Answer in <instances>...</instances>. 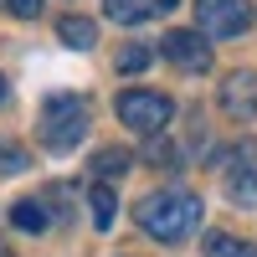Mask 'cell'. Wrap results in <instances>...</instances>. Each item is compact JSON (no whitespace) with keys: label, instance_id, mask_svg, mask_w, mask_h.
I'll list each match as a JSON object with an SVG mask.
<instances>
[{"label":"cell","instance_id":"obj_1","mask_svg":"<svg viewBox=\"0 0 257 257\" xmlns=\"http://www.w3.org/2000/svg\"><path fill=\"white\" fill-rule=\"evenodd\" d=\"M134 216L155 242H180L201 226V201L190 190H155V196H144L134 206Z\"/></svg>","mask_w":257,"mask_h":257},{"label":"cell","instance_id":"obj_2","mask_svg":"<svg viewBox=\"0 0 257 257\" xmlns=\"http://www.w3.org/2000/svg\"><path fill=\"white\" fill-rule=\"evenodd\" d=\"M82 134H88V103L77 93H52L41 103V144L47 149H77Z\"/></svg>","mask_w":257,"mask_h":257},{"label":"cell","instance_id":"obj_3","mask_svg":"<svg viewBox=\"0 0 257 257\" xmlns=\"http://www.w3.org/2000/svg\"><path fill=\"white\" fill-rule=\"evenodd\" d=\"M113 108H118V118L134 128V134H144V139L165 134L170 118H175V103H170L165 93H149V88H128V93H118Z\"/></svg>","mask_w":257,"mask_h":257},{"label":"cell","instance_id":"obj_4","mask_svg":"<svg viewBox=\"0 0 257 257\" xmlns=\"http://www.w3.org/2000/svg\"><path fill=\"white\" fill-rule=\"evenodd\" d=\"M196 26L211 41L242 36L252 26V6H247V0H196Z\"/></svg>","mask_w":257,"mask_h":257},{"label":"cell","instance_id":"obj_5","mask_svg":"<svg viewBox=\"0 0 257 257\" xmlns=\"http://www.w3.org/2000/svg\"><path fill=\"white\" fill-rule=\"evenodd\" d=\"M221 180H226V196L237 201V206H247V211L257 206V139H242V144L226 155Z\"/></svg>","mask_w":257,"mask_h":257},{"label":"cell","instance_id":"obj_6","mask_svg":"<svg viewBox=\"0 0 257 257\" xmlns=\"http://www.w3.org/2000/svg\"><path fill=\"white\" fill-rule=\"evenodd\" d=\"M160 52L175 62L180 72H206V67H211V41H206L201 31H170V36L160 41Z\"/></svg>","mask_w":257,"mask_h":257},{"label":"cell","instance_id":"obj_7","mask_svg":"<svg viewBox=\"0 0 257 257\" xmlns=\"http://www.w3.org/2000/svg\"><path fill=\"white\" fill-rule=\"evenodd\" d=\"M221 108H226V118H237V123L257 118V77L252 72H231L221 82Z\"/></svg>","mask_w":257,"mask_h":257},{"label":"cell","instance_id":"obj_8","mask_svg":"<svg viewBox=\"0 0 257 257\" xmlns=\"http://www.w3.org/2000/svg\"><path fill=\"white\" fill-rule=\"evenodd\" d=\"M180 0H103V11H108V21H118V26H139V21H155V16H170Z\"/></svg>","mask_w":257,"mask_h":257},{"label":"cell","instance_id":"obj_9","mask_svg":"<svg viewBox=\"0 0 257 257\" xmlns=\"http://www.w3.org/2000/svg\"><path fill=\"white\" fill-rule=\"evenodd\" d=\"M57 36L67 41V47H77V52H88L93 41H98V26H93L88 16H62V21H57Z\"/></svg>","mask_w":257,"mask_h":257},{"label":"cell","instance_id":"obj_10","mask_svg":"<svg viewBox=\"0 0 257 257\" xmlns=\"http://www.w3.org/2000/svg\"><path fill=\"white\" fill-rule=\"evenodd\" d=\"M206 257H257V247L242 242V237H231V231H211L206 237Z\"/></svg>","mask_w":257,"mask_h":257},{"label":"cell","instance_id":"obj_11","mask_svg":"<svg viewBox=\"0 0 257 257\" xmlns=\"http://www.w3.org/2000/svg\"><path fill=\"white\" fill-rule=\"evenodd\" d=\"M88 206H93V226L108 231V226H113V206H118L113 190H108V185H93V190H88Z\"/></svg>","mask_w":257,"mask_h":257},{"label":"cell","instance_id":"obj_12","mask_svg":"<svg viewBox=\"0 0 257 257\" xmlns=\"http://www.w3.org/2000/svg\"><path fill=\"white\" fill-rule=\"evenodd\" d=\"M11 221L21 231H47V206H41V201H16L11 206Z\"/></svg>","mask_w":257,"mask_h":257},{"label":"cell","instance_id":"obj_13","mask_svg":"<svg viewBox=\"0 0 257 257\" xmlns=\"http://www.w3.org/2000/svg\"><path fill=\"white\" fill-rule=\"evenodd\" d=\"M31 160H26V149L21 144H11V139H0V175H21Z\"/></svg>","mask_w":257,"mask_h":257},{"label":"cell","instance_id":"obj_14","mask_svg":"<svg viewBox=\"0 0 257 257\" xmlns=\"http://www.w3.org/2000/svg\"><path fill=\"white\" fill-rule=\"evenodd\" d=\"M128 165H134V160H128L123 149H98V160H93V170H98V175H123Z\"/></svg>","mask_w":257,"mask_h":257},{"label":"cell","instance_id":"obj_15","mask_svg":"<svg viewBox=\"0 0 257 257\" xmlns=\"http://www.w3.org/2000/svg\"><path fill=\"white\" fill-rule=\"evenodd\" d=\"M149 67V47H123L118 52V72L128 77V72H144Z\"/></svg>","mask_w":257,"mask_h":257},{"label":"cell","instance_id":"obj_16","mask_svg":"<svg viewBox=\"0 0 257 257\" xmlns=\"http://www.w3.org/2000/svg\"><path fill=\"white\" fill-rule=\"evenodd\" d=\"M0 11H11V16H21V21H36V16H41V0H0Z\"/></svg>","mask_w":257,"mask_h":257},{"label":"cell","instance_id":"obj_17","mask_svg":"<svg viewBox=\"0 0 257 257\" xmlns=\"http://www.w3.org/2000/svg\"><path fill=\"white\" fill-rule=\"evenodd\" d=\"M0 103H6V77H0Z\"/></svg>","mask_w":257,"mask_h":257},{"label":"cell","instance_id":"obj_18","mask_svg":"<svg viewBox=\"0 0 257 257\" xmlns=\"http://www.w3.org/2000/svg\"><path fill=\"white\" fill-rule=\"evenodd\" d=\"M0 257H11V252H6V247H0Z\"/></svg>","mask_w":257,"mask_h":257}]
</instances>
